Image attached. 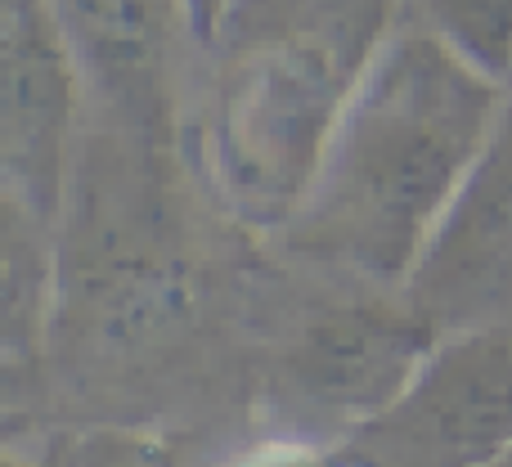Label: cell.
I'll list each match as a JSON object with an SVG mask.
<instances>
[{"label": "cell", "instance_id": "obj_1", "mask_svg": "<svg viewBox=\"0 0 512 467\" xmlns=\"http://www.w3.org/2000/svg\"><path fill=\"white\" fill-rule=\"evenodd\" d=\"M490 95L432 45H409L355 113L315 212L319 247L369 279H405L486 135Z\"/></svg>", "mask_w": 512, "mask_h": 467}, {"label": "cell", "instance_id": "obj_2", "mask_svg": "<svg viewBox=\"0 0 512 467\" xmlns=\"http://www.w3.org/2000/svg\"><path fill=\"white\" fill-rule=\"evenodd\" d=\"M512 450V333L436 342L418 378L355 427L351 467H495Z\"/></svg>", "mask_w": 512, "mask_h": 467}, {"label": "cell", "instance_id": "obj_3", "mask_svg": "<svg viewBox=\"0 0 512 467\" xmlns=\"http://www.w3.org/2000/svg\"><path fill=\"white\" fill-rule=\"evenodd\" d=\"M414 310L436 328H490L512 315V140L490 153L427 238Z\"/></svg>", "mask_w": 512, "mask_h": 467}, {"label": "cell", "instance_id": "obj_4", "mask_svg": "<svg viewBox=\"0 0 512 467\" xmlns=\"http://www.w3.org/2000/svg\"><path fill=\"white\" fill-rule=\"evenodd\" d=\"M436 351V324L418 310H342L315 324L288 360L292 387L333 418L364 427L418 378Z\"/></svg>", "mask_w": 512, "mask_h": 467}, {"label": "cell", "instance_id": "obj_5", "mask_svg": "<svg viewBox=\"0 0 512 467\" xmlns=\"http://www.w3.org/2000/svg\"><path fill=\"white\" fill-rule=\"evenodd\" d=\"M63 467H194V459L144 432H90L68 445Z\"/></svg>", "mask_w": 512, "mask_h": 467}, {"label": "cell", "instance_id": "obj_6", "mask_svg": "<svg viewBox=\"0 0 512 467\" xmlns=\"http://www.w3.org/2000/svg\"><path fill=\"white\" fill-rule=\"evenodd\" d=\"M441 23L468 45L477 59H508L512 45V0H427Z\"/></svg>", "mask_w": 512, "mask_h": 467}, {"label": "cell", "instance_id": "obj_7", "mask_svg": "<svg viewBox=\"0 0 512 467\" xmlns=\"http://www.w3.org/2000/svg\"><path fill=\"white\" fill-rule=\"evenodd\" d=\"M248 467H324V459L301 454V450H265V454H256Z\"/></svg>", "mask_w": 512, "mask_h": 467}, {"label": "cell", "instance_id": "obj_8", "mask_svg": "<svg viewBox=\"0 0 512 467\" xmlns=\"http://www.w3.org/2000/svg\"><path fill=\"white\" fill-rule=\"evenodd\" d=\"M495 467H512V450H508V454H504V459H499Z\"/></svg>", "mask_w": 512, "mask_h": 467}]
</instances>
